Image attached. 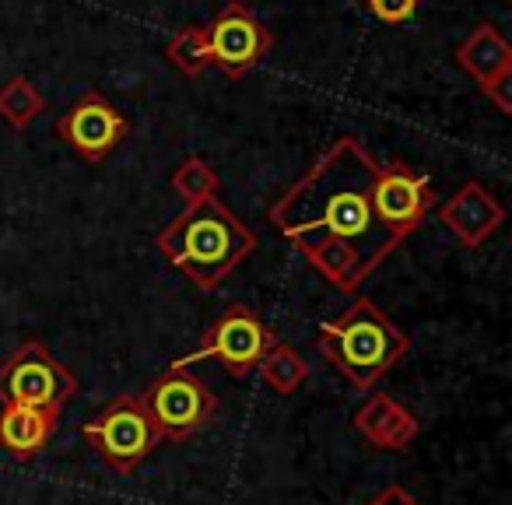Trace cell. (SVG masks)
<instances>
[{
    "mask_svg": "<svg viewBox=\"0 0 512 505\" xmlns=\"http://www.w3.org/2000/svg\"><path fill=\"white\" fill-rule=\"evenodd\" d=\"M376 172V158L355 137H341L271 207V225L341 292H358L362 281L404 242L372 211Z\"/></svg>",
    "mask_w": 512,
    "mask_h": 505,
    "instance_id": "6da1fadb",
    "label": "cell"
},
{
    "mask_svg": "<svg viewBox=\"0 0 512 505\" xmlns=\"http://www.w3.org/2000/svg\"><path fill=\"white\" fill-rule=\"evenodd\" d=\"M158 249L193 285L214 292L256 249V235L214 193L200 204H190L179 218H172L158 232Z\"/></svg>",
    "mask_w": 512,
    "mask_h": 505,
    "instance_id": "7a4b0ae2",
    "label": "cell"
},
{
    "mask_svg": "<svg viewBox=\"0 0 512 505\" xmlns=\"http://www.w3.org/2000/svg\"><path fill=\"white\" fill-rule=\"evenodd\" d=\"M316 344L351 386L369 393L407 355L411 337L393 327L372 299H355L341 316L323 323Z\"/></svg>",
    "mask_w": 512,
    "mask_h": 505,
    "instance_id": "3957f363",
    "label": "cell"
},
{
    "mask_svg": "<svg viewBox=\"0 0 512 505\" xmlns=\"http://www.w3.org/2000/svg\"><path fill=\"white\" fill-rule=\"evenodd\" d=\"M141 411L155 428L158 442H183L207 425L218 411V400L190 369H165L141 393Z\"/></svg>",
    "mask_w": 512,
    "mask_h": 505,
    "instance_id": "277c9868",
    "label": "cell"
},
{
    "mask_svg": "<svg viewBox=\"0 0 512 505\" xmlns=\"http://www.w3.org/2000/svg\"><path fill=\"white\" fill-rule=\"evenodd\" d=\"M78 393V379L67 365L50 355L43 341H25L8 362L0 365V404H25L64 411L67 400Z\"/></svg>",
    "mask_w": 512,
    "mask_h": 505,
    "instance_id": "5b68a950",
    "label": "cell"
},
{
    "mask_svg": "<svg viewBox=\"0 0 512 505\" xmlns=\"http://www.w3.org/2000/svg\"><path fill=\"white\" fill-rule=\"evenodd\" d=\"M274 341H278V337L271 334V327H267L249 306L235 302V306L225 309L221 320L207 330L204 344H200L197 351H190V355L172 358L169 369H190V365L204 362V358H214V362H221V369H225L228 376L242 379V376H249V372H256L260 358L271 351Z\"/></svg>",
    "mask_w": 512,
    "mask_h": 505,
    "instance_id": "8992f818",
    "label": "cell"
},
{
    "mask_svg": "<svg viewBox=\"0 0 512 505\" xmlns=\"http://www.w3.org/2000/svg\"><path fill=\"white\" fill-rule=\"evenodd\" d=\"M81 439L92 442V449L116 474H134L158 446V435L148 425V414L141 411L137 397H120L106 404L92 421L81 425Z\"/></svg>",
    "mask_w": 512,
    "mask_h": 505,
    "instance_id": "52a82bcc",
    "label": "cell"
},
{
    "mask_svg": "<svg viewBox=\"0 0 512 505\" xmlns=\"http://www.w3.org/2000/svg\"><path fill=\"white\" fill-rule=\"evenodd\" d=\"M428 207H432V183H428V176H418L407 165H390V169L376 172L372 211H376V218L393 235L407 239L425 221Z\"/></svg>",
    "mask_w": 512,
    "mask_h": 505,
    "instance_id": "ba28073f",
    "label": "cell"
},
{
    "mask_svg": "<svg viewBox=\"0 0 512 505\" xmlns=\"http://www.w3.org/2000/svg\"><path fill=\"white\" fill-rule=\"evenodd\" d=\"M207 50H211V64H218L225 74H242L253 64L267 57L271 50V36L242 4H228L211 29H204Z\"/></svg>",
    "mask_w": 512,
    "mask_h": 505,
    "instance_id": "9c48e42d",
    "label": "cell"
},
{
    "mask_svg": "<svg viewBox=\"0 0 512 505\" xmlns=\"http://www.w3.org/2000/svg\"><path fill=\"white\" fill-rule=\"evenodd\" d=\"M57 134L78 151L85 162H102L127 137V120L102 95H85L57 120Z\"/></svg>",
    "mask_w": 512,
    "mask_h": 505,
    "instance_id": "30bf717a",
    "label": "cell"
},
{
    "mask_svg": "<svg viewBox=\"0 0 512 505\" xmlns=\"http://www.w3.org/2000/svg\"><path fill=\"white\" fill-rule=\"evenodd\" d=\"M439 221L463 242V246H481L502 228L505 211L481 183H463L446 204L439 207Z\"/></svg>",
    "mask_w": 512,
    "mask_h": 505,
    "instance_id": "8fae6325",
    "label": "cell"
},
{
    "mask_svg": "<svg viewBox=\"0 0 512 505\" xmlns=\"http://www.w3.org/2000/svg\"><path fill=\"white\" fill-rule=\"evenodd\" d=\"M351 421H355L358 435L376 449H383V453H400L421 432L418 414L400 404V400H393L390 393H369V400L358 407Z\"/></svg>",
    "mask_w": 512,
    "mask_h": 505,
    "instance_id": "7c38bea8",
    "label": "cell"
},
{
    "mask_svg": "<svg viewBox=\"0 0 512 505\" xmlns=\"http://www.w3.org/2000/svg\"><path fill=\"white\" fill-rule=\"evenodd\" d=\"M60 428V411L25 404L0 407V449L15 460H32L50 446L53 432Z\"/></svg>",
    "mask_w": 512,
    "mask_h": 505,
    "instance_id": "4fadbf2b",
    "label": "cell"
},
{
    "mask_svg": "<svg viewBox=\"0 0 512 505\" xmlns=\"http://www.w3.org/2000/svg\"><path fill=\"white\" fill-rule=\"evenodd\" d=\"M456 64L470 74L481 88L495 85L498 78L512 74V46L495 25H477L456 50Z\"/></svg>",
    "mask_w": 512,
    "mask_h": 505,
    "instance_id": "5bb4252c",
    "label": "cell"
},
{
    "mask_svg": "<svg viewBox=\"0 0 512 505\" xmlns=\"http://www.w3.org/2000/svg\"><path fill=\"white\" fill-rule=\"evenodd\" d=\"M256 372H260V379H264V383L271 386L274 393L288 397V393H295L302 383H306L309 365H306V358H302L299 351L292 348V344L274 341V344H271V351H267V355L260 358Z\"/></svg>",
    "mask_w": 512,
    "mask_h": 505,
    "instance_id": "9a60e30c",
    "label": "cell"
},
{
    "mask_svg": "<svg viewBox=\"0 0 512 505\" xmlns=\"http://www.w3.org/2000/svg\"><path fill=\"white\" fill-rule=\"evenodd\" d=\"M46 109L39 88L29 78H11L8 85L0 88V120L15 130H25L39 113Z\"/></svg>",
    "mask_w": 512,
    "mask_h": 505,
    "instance_id": "2e32d148",
    "label": "cell"
},
{
    "mask_svg": "<svg viewBox=\"0 0 512 505\" xmlns=\"http://www.w3.org/2000/svg\"><path fill=\"white\" fill-rule=\"evenodd\" d=\"M169 183H172V190L186 200V207H190L218 193V172H214V165L204 162V158H186V162L172 172Z\"/></svg>",
    "mask_w": 512,
    "mask_h": 505,
    "instance_id": "e0dca14e",
    "label": "cell"
},
{
    "mask_svg": "<svg viewBox=\"0 0 512 505\" xmlns=\"http://www.w3.org/2000/svg\"><path fill=\"white\" fill-rule=\"evenodd\" d=\"M169 60L179 67L183 74H200L211 64V50H207V36L204 29H183L176 39L169 43Z\"/></svg>",
    "mask_w": 512,
    "mask_h": 505,
    "instance_id": "ac0fdd59",
    "label": "cell"
},
{
    "mask_svg": "<svg viewBox=\"0 0 512 505\" xmlns=\"http://www.w3.org/2000/svg\"><path fill=\"white\" fill-rule=\"evenodd\" d=\"M369 11L386 25H404L418 11V0H369Z\"/></svg>",
    "mask_w": 512,
    "mask_h": 505,
    "instance_id": "d6986e66",
    "label": "cell"
},
{
    "mask_svg": "<svg viewBox=\"0 0 512 505\" xmlns=\"http://www.w3.org/2000/svg\"><path fill=\"white\" fill-rule=\"evenodd\" d=\"M481 92L488 95V99L495 102L502 113H512V74H509V78H498L495 85L481 88Z\"/></svg>",
    "mask_w": 512,
    "mask_h": 505,
    "instance_id": "ffe728a7",
    "label": "cell"
},
{
    "mask_svg": "<svg viewBox=\"0 0 512 505\" xmlns=\"http://www.w3.org/2000/svg\"><path fill=\"white\" fill-rule=\"evenodd\" d=\"M369 505H421V502L407 488H400V484H386V488L379 491Z\"/></svg>",
    "mask_w": 512,
    "mask_h": 505,
    "instance_id": "44dd1931",
    "label": "cell"
}]
</instances>
